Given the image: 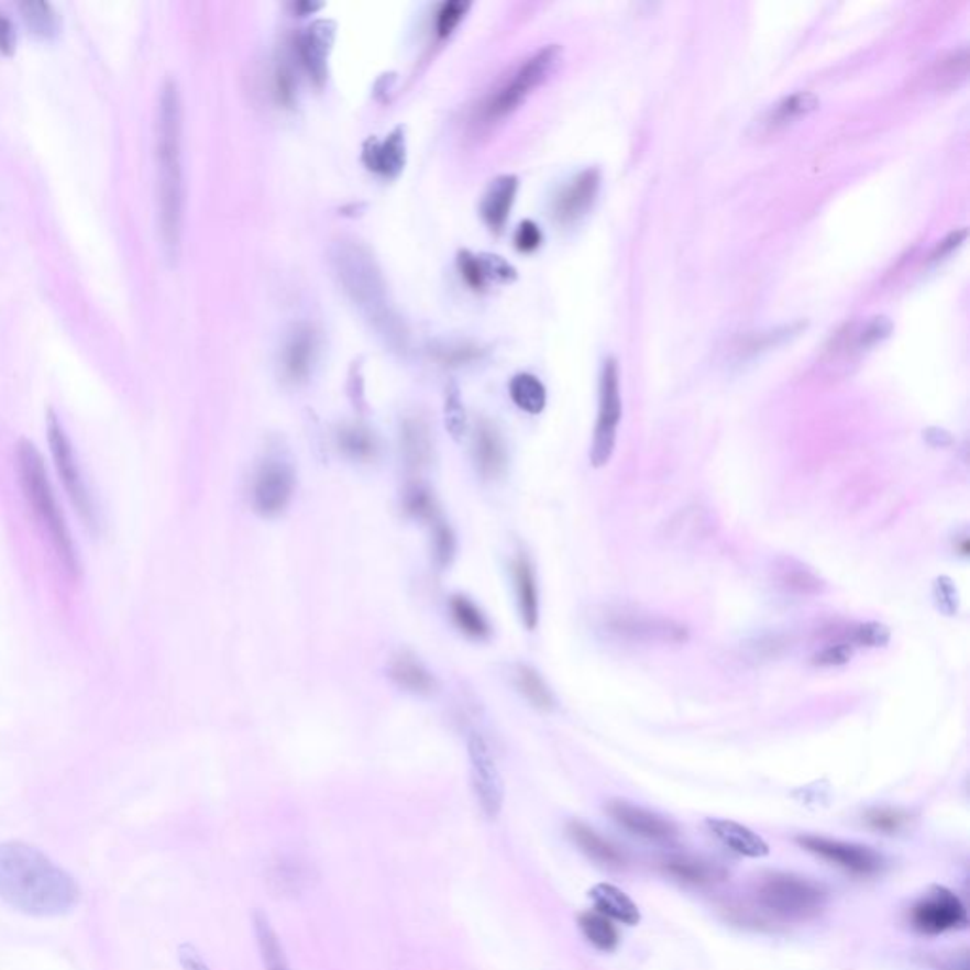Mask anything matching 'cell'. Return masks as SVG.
<instances>
[{
  "label": "cell",
  "mask_w": 970,
  "mask_h": 970,
  "mask_svg": "<svg viewBox=\"0 0 970 970\" xmlns=\"http://www.w3.org/2000/svg\"><path fill=\"white\" fill-rule=\"evenodd\" d=\"M82 889L48 855L25 841L0 844V902L29 917L52 919L80 904Z\"/></svg>",
  "instance_id": "obj_1"
},
{
  "label": "cell",
  "mask_w": 970,
  "mask_h": 970,
  "mask_svg": "<svg viewBox=\"0 0 970 970\" xmlns=\"http://www.w3.org/2000/svg\"><path fill=\"white\" fill-rule=\"evenodd\" d=\"M157 232L165 258L180 253L185 220V167H183V97L175 78H165L156 114Z\"/></svg>",
  "instance_id": "obj_2"
},
{
  "label": "cell",
  "mask_w": 970,
  "mask_h": 970,
  "mask_svg": "<svg viewBox=\"0 0 970 970\" xmlns=\"http://www.w3.org/2000/svg\"><path fill=\"white\" fill-rule=\"evenodd\" d=\"M330 261L343 290L361 313L385 340L404 348L406 330L390 306L387 285L374 254L359 241L340 240L330 249Z\"/></svg>",
  "instance_id": "obj_3"
},
{
  "label": "cell",
  "mask_w": 970,
  "mask_h": 970,
  "mask_svg": "<svg viewBox=\"0 0 970 970\" xmlns=\"http://www.w3.org/2000/svg\"><path fill=\"white\" fill-rule=\"evenodd\" d=\"M18 459V474H20L21 489L27 499L31 510L35 514L42 531L48 534L49 544L54 548L57 560L62 561L63 569L70 576L82 573L80 554L76 548L75 539L70 533L69 523L63 514L62 506L55 497L54 485L48 476V469L44 465L41 451L29 440H21L15 451Z\"/></svg>",
  "instance_id": "obj_4"
},
{
  "label": "cell",
  "mask_w": 970,
  "mask_h": 970,
  "mask_svg": "<svg viewBox=\"0 0 970 970\" xmlns=\"http://www.w3.org/2000/svg\"><path fill=\"white\" fill-rule=\"evenodd\" d=\"M46 431H48L49 453L54 459L55 472L62 480L63 489L67 493L70 505L89 533H101V527H103L101 506L97 503L96 495L89 487L88 478H86L78 455H76L75 445L70 442L69 434L54 411H49L48 419H46Z\"/></svg>",
  "instance_id": "obj_5"
},
{
  "label": "cell",
  "mask_w": 970,
  "mask_h": 970,
  "mask_svg": "<svg viewBox=\"0 0 970 970\" xmlns=\"http://www.w3.org/2000/svg\"><path fill=\"white\" fill-rule=\"evenodd\" d=\"M560 46L550 44L534 52L531 57H527L526 62L518 65L510 76H506L505 80L485 97L484 103L480 104L476 112V123L493 125L518 109L526 101L527 96L547 80L560 59Z\"/></svg>",
  "instance_id": "obj_6"
},
{
  "label": "cell",
  "mask_w": 970,
  "mask_h": 970,
  "mask_svg": "<svg viewBox=\"0 0 970 970\" xmlns=\"http://www.w3.org/2000/svg\"><path fill=\"white\" fill-rule=\"evenodd\" d=\"M757 899L765 910L786 919H804L819 914L827 904L828 891L812 878L773 872L760 880Z\"/></svg>",
  "instance_id": "obj_7"
},
{
  "label": "cell",
  "mask_w": 970,
  "mask_h": 970,
  "mask_svg": "<svg viewBox=\"0 0 970 970\" xmlns=\"http://www.w3.org/2000/svg\"><path fill=\"white\" fill-rule=\"evenodd\" d=\"M603 628L607 629L608 636L618 641L641 642V644H681L688 639V629L670 618L650 616L637 613V610H613L605 616Z\"/></svg>",
  "instance_id": "obj_8"
},
{
  "label": "cell",
  "mask_w": 970,
  "mask_h": 970,
  "mask_svg": "<svg viewBox=\"0 0 970 970\" xmlns=\"http://www.w3.org/2000/svg\"><path fill=\"white\" fill-rule=\"evenodd\" d=\"M620 417H622V398H620L618 364L615 359H607L599 383V414H597L594 445L589 455L592 465L605 466L613 458Z\"/></svg>",
  "instance_id": "obj_9"
},
{
  "label": "cell",
  "mask_w": 970,
  "mask_h": 970,
  "mask_svg": "<svg viewBox=\"0 0 970 970\" xmlns=\"http://www.w3.org/2000/svg\"><path fill=\"white\" fill-rule=\"evenodd\" d=\"M910 923L923 935H943L965 929L969 917L963 902L950 889L933 888L910 910Z\"/></svg>",
  "instance_id": "obj_10"
},
{
  "label": "cell",
  "mask_w": 970,
  "mask_h": 970,
  "mask_svg": "<svg viewBox=\"0 0 970 970\" xmlns=\"http://www.w3.org/2000/svg\"><path fill=\"white\" fill-rule=\"evenodd\" d=\"M469 759H471L472 789L478 800L480 809L487 819H497L505 802V785L499 765L492 749L480 734L469 738Z\"/></svg>",
  "instance_id": "obj_11"
},
{
  "label": "cell",
  "mask_w": 970,
  "mask_h": 970,
  "mask_svg": "<svg viewBox=\"0 0 970 970\" xmlns=\"http://www.w3.org/2000/svg\"><path fill=\"white\" fill-rule=\"evenodd\" d=\"M798 846L823 861L846 870L849 874L872 875L883 868L882 855L853 841L833 840L827 836H798Z\"/></svg>",
  "instance_id": "obj_12"
},
{
  "label": "cell",
  "mask_w": 970,
  "mask_h": 970,
  "mask_svg": "<svg viewBox=\"0 0 970 970\" xmlns=\"http://www.w3.org/2000/svg\"><path fill=\"white\" fill-rule=\"evenodd\" d=\"M295 484L293 466L279 459L266 461L254 480V510L264 518H274L285 512L295 495Z\"/></svg>",
  "instance_id": "obj_13"
},
{
  "label": "cell",
  "mask_w": 970,
  "mask_h": 970,
  "mask_svg": "<svg viewBox=\"0 0 970 970\" xmlns=\"http://www.w3.org/2000/svg\"><path fill=\"white\" fill-rule=\"evenodd\" d=\"M607 812L613 819L626 828L628 833L636 834L639 838L650 841H671L675 840V825L670 819H665L662 815L654 814L650 809L629 804L626 800H613L608 802Z\"/></svg>",
  "instance_id": "obj_14"
},
{
  "label": "cell",
  "mask_w": 970,
  "mask_h": 970,
  "mask_svg": "<svg viewBox=\"0 0 970 970\" xmlns=\"http://www.w3.org/2000/svg\"><path fill=\"white\" fill-rule=\"evenodd\" d=\"M334 36L335 25L332 21L327 20L315 21L308 29H304L300 35L296 36V52H298L301 65L308 69L309 76L319 86L327 80V75H329L327 63H329L330 49L334 44Z\"/></svg>",
  "instance_id": "obj_15"
},
{
  "label": "cell",
  "mask_w": 970,
  "mask_h": 970,
  "mask_svg": "<svg viewBox=\"0 0 970 970\" xmlns=\"http://www.w3.org/2000/svg\"><path fill=\"white\" fill-rule=\"evenodd\" d=\"M599 190V172L586 169L578 173L569 185L561 188L554 199V217L560 224H573L594 206Z\"/></svg>",
  "instance_id": "obj_16"
},
{
  "label": "cell",
  "mask_w": 970,
  "mask_h": 970,
  "mask_svg": "<svg viewBox=\"0 0 970 970\" xmlns=\"http://www.w3.org/2000/svg\"><path fill=\"white\" fill-rule=\"evenodd\" d=\"M363 162L370 172L379 177L397 178L406 165V137L404 128L398 125L387 137H370L364 143Z\"/></svg>",
  "instance_id": "obj_17"
},
{
  "label": "cell",
  "mask_w": 970,
  "mask_h": 970,
  "mask_svg": "<svg viewBox=\"0 0 970 970\" xmlns=\"http://www.w3.org/2000/svg\"><path fill=\"white\" fill-rule=\"evenodd\" d=\"M319 353V334L311 324H298L283 349V372L293 383L306 382Z\"/></svg>",
  "instance_id": "obj_18"
},
{
  "label": "cell",
  "mask_w": 970,
  "mask_h": 970,
  "mask_svg": "<svg viewBox=\"0 0 970 970\" xmlns=\"http://www.w3.org/2000/svg\"><path fill=\"white\" fill-rule=\"evenodd\" d=\"M518 186L520 183H518L516 175H500V177L493 178L487 186L482 203H480V212H482L485 224L495 232H500L505 228L514 206V199L518 194Z\"/></svg>",
  "instance_id": "obj_19"
},
{
  "label": "cell",
  "mask_w": 970,
  "mask_h": 970,
  "mask_svg": "<svg viewBox=\"0 0 970 970\" xmlns=\"http://www.w3.org/2000/svg\"><path fill=\"white\" fill-rule=\"evenodd\" d=\"M474 461L484 478H499L506 469L505 442L495 425L482 419L474 432Z\"/></svg>",
  "instance_id": "obj_20"
},
{
  "label": "cell",
  "mask_w": 970,
  "mask_h": 970,
  "mask_svg": "<svg viewBox=\"0 0 970 970\" xmlns=\"http://www.w3.org/2000/svg\"><path fill=\"white\" fill-rule=\"evenodd\" d=\"M710 834L717 838L725 848L734 853L743 855L749 859H760L770 853V846L765 844L759 834L752 833L741 823L730 819H707Z\"/></svg>",
  "instance_id": "obj_21"
},
{
  "label": "cell",
  "mask_w": 970,
  "mask_h": 970,
  "mask_svg": "<svg viewBox=\"0 0 970 970\" xmlns=\"http://www.w3.org/2000/svg\"><path fill=\"white\" fill-rule=\"evenodd\" d=\"M569 836L581 848L582 853L588 855L592 861L602 864V867L622 868L628 862L622 849L581 820H573L569 825Z\"/></svg>",
  "instance_id": "obj_22"
},
{
  "label": "cell",
  "mask_w": 970,
  "mask_h": 970,
  "mask_svg": "<svg viewBox=\"0 0 970 970\" xmlns=\"http://www.w3.org/2000/svg\"><path fill=\"white\" fill-rule=\"evenodd\" d=\"M400 445L406 465L421 471L431 463L432 437L429 423L421 416L406 417L400 429Z\"/></svg>",
  "instance_id": "obj_23"
},
{
  "label": "cell",
  "mask_w": 970,
  "mask_h": 970,
  "mask_svg": "<svg viewBox=\"0 0 970 970\" xmlns=\"http://www.w3.org/2000/svg\"><path fill=\"white\" fill-rule=\"evenodd\" d=\"M589 899L594 901L595 912L607 916L608 919H615L624 925H637L641 922V912L637 908L636 902L613 883H597L589 891Z\"/></svg>",
  "instance_id": "obj_24"
},
{
  "label": "cell",
  "mask_w": 970,
  "mask_h": 970,
  "mask_svg": "<svg viewBox=\"0 0 970 970\" xmlns=\"http://www.w3.org/2000/svg\"><path fill=\"white\" fill-rule=\"evenodd\" d=\"M819 107V99L809 91H798L793 96L781 99L780 103L773 104L772 109L765 110L764 117L759 122L762 133L783 130L789 123L796 122L800 118L807 117Z\"/></svg>",
  "instance_id": "obj_25"
},
{
  "label": "cell",
  "mask_w": 970,
  "mask_h": 970,
  "mask_svg": "<svg viewBox=\"0 0 970 970\" xmlns=\"http://www.w3.org/2000/svg\"><path fill=\"white\" fill-rule=\"evenodd\" d=\"M663 870L665 874L675 878L679 882L691 883V885H707V883L720 882L725 880L726 872L723 868L717 867L715 862L696 859L691 855H673L663 861Z\"/></svg>",
  "instance_id": "obj_26"
},
{
  "label": "cell",
  "mask_w": 970,
  "mask_h": 970,
  "mask_svg": "<svg viewBox=\"0 0 970 970\" xmlns=\"http://www.w3.org/2000/svg\"><path fill=\"white\" fill-rule=\"evenodd\" d=\"M512 573L521 620L527 629H534L539 624V589H537L533 567L526 555L516 558Z\"/></svg>",
  "instance_id": "obj_27"
},
{
  "label": "cell",
  "mask_w": 970,
  "mask_h": 970,
  "mask_svg": "<svg viewBox=\"0 0 970 970\" xmlns=\"http://www.w3.org/2000/svg\"><path fill=\"white\" fill-rule=\"evenodd\" d=\"M254 936L261 951L262 963L266 970H290L287 954L280 944L279 936L275 933L266 914L256 912L253 916Z\"/></svg>",
  "instance_id": "obj_28"
},
{
  "label": "cell",
  "mask_w": 970,
  "mask_h": 970,
  "mask_svg": "<svg viewBox=\"0 0 970 970\" xmlns=\"http://www.w3.org/2000/svg\"><path fill=\"white\" fill-rule=\"evenodd\" d=\"M390 679L404 688V691L414 692V694H431L437 691V681L434 676L425 670L416 658L403 654L397 657L390 663Z\"/></svg>",
  "instance_id": "obj_29"
},
{
  "label": "cell",
  "mask_w": 970,
  "mask_h": 970,
  "mask_svg": "<svg viewBox=\"0 0 970 970\" xmlns=\"http://www.w3.org/2000/svg\"><path fill=\"white\" fill-rule=\"evenodd\" d=\"M775 573H778V582H780L781 588L789 589L793 594H819V592L825 589V582L820 581L819 576L812 569H807L800 561L786 560L785 558V560H781L778 563Z\"/></svg>",
  "instance_id": "obj_30"
},
{
  "label": "cell",
  "mask_w": 970,
  "mask_h": 970,
  "mask_svg": "<svg viewBox=\"0 0 970 970\" xmlns=\"http://www.w3.org/2000/svg\"><path fill=\"white\" fill-rule=\"evenodd\" d=\"M451 618L465 636L472 639H485L492 633L484 613L465 595H455L450 602Z\"/></svg>",
  "instance_id": "obj_31"
},
{
  "label": "cell",
  "mask_w": 970,
  "mask_h": 970,
  "mask_svg": "<svg viewBox=\"0 0 970 970\" xmlns=\"http://www.w3.org/2000/svg\"><path fill=\"white\" fill-rule=\"evenodd\" d=\"M578 927H581L582 935L586 936V940L597 950L613 951L620 943V936L613 925V919H608L607 916H603L595 910L584 912L578 917Z\"/></svg>",
  "instance_id": "obj_32"
},
{
  "label": "cell",
  "mask_w": 970,
  "mask_h": 970,
  "mask_svg": "<svg viewBox=\"0 0 970 970\" xmlns=\"http://www.w3.org/2000/svg\"><path fill=\"white\" fill-rule=\"evenodd\" d=\"M514 404L527 414H540L547 406V389L533 374H518L510 382Z\"/></svg>",
  "instance_id": "obj_33"
},
{
  "label": "cell",
  "mask_w": 970,
  "mask_h": 970,
  "mask_svg": "<svg viewBox=\"0 0 970 970\" xmlns=\"http://www.w3.org/2000/svg\"><path fill=\"white\" fill-rule=\"evenodd\" d=\"M338 445L353 461H370L376 458V437L361 425H345L338 432Z\"/></svg>",
  "instance_id": "obj_34"
},
{
  "label": "cell",
  "mask_w": 970,
  "mask_h": 970,
  "mask_svg": "<svg viewBox=\"0 0 970 970\" xmlns=\"http://www.w3.org/2000/svg\"><path fill=\"white\" fill-rule=\"evenodd\" d=\"M514 681H516L518 691L527 697V702L534 705L537 709H554V694L550 692L547 683L542 681V676H540L537 671L527 668V665H518V668H516V673H514Z\"/></svg>",
  "instance_id": "obj_35"
},
{
  "label": "cell",
  "mask_w": 970,
  "mask_h": 970,
  "mask_svg": "<svg viewBox=\"0 0 970 970\" xmlns=\"http://www.w3.org/2000/svg\"><path fill=\"white\" fill-rule=\"evenodd\" d=\"M21 15L29 29L41 36H54L59 31V15L49 2L27 0L20 4Z\"/></svg>",
  "instance_id": "obj_36"
},
{
  "label": "cell",
  "mask_w": 970,
  "mask_h": 970,
  "mask_svg": "<svg viewBox=\"0 0 970 970\" xmlns=\"http://www.w3.org/2000/svg\"><path fill=\"white\" fill-rule=\"evenodd\" d=\"M404 508L416 520L427 521L431 526L434 521L442 520L440 512H438L434 495L423 485H411L410 489L404 495Z\"/></svg>",
  "instance_id": "obj_37"
},
{
  "label": "cell",
  "mask_w": 970,
  "mask_h": 970,
  "mask_svg": "<svg viewBox=\"0 0 970 970\" xmlns=\"http://www.w3.org/2000/svg\"><path fill=\"white\" fill-rule=\"evenodd\" d=\"M844 641L849 642L851 647L878 649V647H885L891 641V629L880 622L857 624L849 629Z\"/></svg>",
  "instance_id": "obj_38"
},
{
  "label": "cell",
  "mask_w": 970,
  "mask_h": 970,
  "mask_svg": "<svg viewBox=\"0 0 970 970\" xmlns=\"http://www.w3.org/2000/svg\"><path fill=\"white\" fill-rule=\"evenodd\" d=\"M469 8H471V2H466V0L442 2L437 12L438 38H448L453 33V29L458 27L461 20L465 18Z\"/></svg>",
  "instance_id": "obj_39"
},
{
  "label": "cell",
  "mask_w": 970,
  "mask_h": 970,
  "mask_svg": "<svg viewBox=\"0 0 970 970\" xmlns=\"http://www.w3.org/2000/svg\"><path fill=\"white\" fill-rule=\"evenodd\" d=\"M432 552L438 567H448L455 555V537L442 520L432 523Z\"/></svg>",
  "instance_id": "obj_40"
},
{
  "label": "cell",
  "mask_w": 970,
  "mask_h": 970,
  "mask_svg": "<svg viewBox=\"0 0 970 970\" xmlns=\"http://www.w3.org/2000/svg\"><path fill=\"white\" fill-rule=\"evenodd\" d=\"M864 820H867L868 827L875 830V833L893 834L899 833L906 825L908 815L901 812V809L875 807V809L868 812L867 819Z\"/></svg>",
  "instance_id": "obj_41"
},
{
  "label": "cell",
  "mask_w": 970,
  "mask_h": 970,
  "mask_svg": "<svg viewBox=\"0 0 970 970\" xmlns=\"http://www.w3.org/2000/svg\"><path fill=\"white\" fill-rule=\"evenodd\" d=\"M434 356L442 364L459 366V364L472 363L482 356V349L472 343H444L434 348Z\"/></svg>",
  "instance_id": "obj_42"
},
{
  "label": "cell",
  "mask_w": 970,
  "mask_h": 970,
  "mask_svg": "<svg viewBox=\"0 0 970 970\" xmlns=\"http://www.w3.org/2000/svg\"><path fill=\"white\" fill-rule=\"evenodd\" d=\"M444 416L448 431H450L451 437L459 440L466 431V414L463 403L459 398V390L453 385L445 393Z\"/></svg>",
  "instance_id": "obj_43"
},
{
  "label": "cell",
  "mask_w": 970,
  "mask_h": 970,
  "mask_svg": "<svg viewBox=\"0 0 970 970\" xmlns=\"http://www.w3.org/2000/svg\"><path fill=\"white\" fill-rule=\"evenodd\" d=\"M458 264L459 272L463 275V279L466 280L469 287L474 288V290H484L487 287L480 254H472L471 251H461Z\"/></svg>",
  "instance_id": "obj_44"
},
{
  "label": "cell",
  "mask_w": 970,
  "mask_h": 970,
  "mask_svg": "<svg viewBox=\"0 0 970 970\" xmlns=\"http://www.w3.org/2000/svg\"><path fill=\"white\" fill-rule=\"evenodd\" d=\"M851 658H853V647L849 642L840 641L828 644L817 652L812 658V663L819 665V668H836V665H846L851 662Z\"/></svg>",
  "instance_id": "obj_45"
},
{
  "label": "cell",
  "mask_w": 970,
  "mask_h": 970,
  "mask_svg": "<svg viewBox=\"0 0 970 970\" xmlns=\"http://www.w3.org/2000/svg\"><path fill=\"white\" fill-rule=\"evenodd\" d=\"M935 599L944 615L954 616L959 607V594L956 584L948 576H940L935 582Z\"/></svg>",
  "instance_id": "obj_46"
},
{
  "label": "cell",
  "mask_w": 970,
  "mask_h": 970,
  "mask_svg": "<svg viewBox=\"0 0 970 970\" xmlns=\"http://www.w3.org/2000/svg\"><path fill=\"white\" fill-rule=\"evenodd\" d=\"M514 243L520 249L521 253H533V251H537L540 243H542V232H540L539 225L534 224L533 220H523L518 225V230H516Z\"/></svg>",
  "instance_id": "obj_47"
},
{
  "label": "cell",
  "mask_w": 970,
  "mask_h": 970,
  "mask_svg": "<svg viewBox=\"0 0 970 970\" xmlns=\"http://www.w3.org/2000/svg\"><path fill=\"white\" fill-rule=\"evenodd\" d=\"M275 89L283 103H293L295 99V73L290 69L288 63H280L277 75H275Z\"/></svg>",
  "instance_id": "obj_48"
},
{
  "label": "cell",
  "mask_w": 970,
  "mask_h": 970,
  "mask_svg": "<svg viewBox=\"0 0 970 970\" xmlns=\"http://www.w3.org/2000/svg\"><path fill=\"white\" fill-rule=\"evenodd\" d=\"M178 965L180 970H211L201 951L194 944L188 943L178 946Z\"/></svg>",
  "instance_id": "obj_49"
},
{
  "label": "cell",
  "mask_w": 970,
  "mask_h": 970,
  "mask_svg": "<svg viewBox=\"0 0 970 970\" xmlns=\"http://www.w3.org/2000/svg\"><path fill=\"white\" fill-rule=\"evenodd\" d=\"M14 25H12V21H10V18H8L7 14L0 12V52H7V54H10V52L14 49Z\"/></svg>",
  "instance_id": "obj_50"
},
{
  "label": "cell",
  "mask_w": 970,
  "mask_h": 970,
  "mask_svg": "<svg viewBox=\"0 0 970 970\" xmlns=\"http://www.w3.org/2000/svg\"><path fill=\"white\" fill-rule=\"evenodd\" d=\"M965 235H967V230H961V232L951 233V235H950V238H948V240L943 241V243H940V245H938V249H936L935 254H933V261H938V258H940V256H944V254L950 253V251H951V249H954V246L959 245V243H961V241L965 240Z\"/></svg>",
  "instance_id": "obj_51"
},
{
  "label": "cell",
  "mask_w": 970,
  "mask_h": 970,
  "mask_svg": "<svg viewBox=\"0 0 970 970\" xmlns=\"http://www.w3.org/2000/svg\"><path fill=\"white\" fill-rule=\"evenodd\" d=\"M954 547H956V552L961 555V558H969L970 547L969 537H967V534H963V537H957Z\"/></svg>",
  "instance_id": "obj_52"
}]
</instances>
